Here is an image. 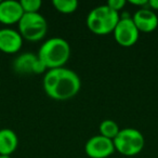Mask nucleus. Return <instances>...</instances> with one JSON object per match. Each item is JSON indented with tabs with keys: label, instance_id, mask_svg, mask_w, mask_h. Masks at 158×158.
Wrapping results in <instances>:
<instances>
[{
	"label": "nucleus",
	"instance_id": "15",
	"mask_svg": "<svg viewBox=\"0 0 158 158\" xmlns=\"http://www.w3.org/2000/svg\"><path fill=\"white\" fill-rule=\"evenodd\" d=\"M20 3L24 13H39L42 5L40 0H21Z\"/></svg>",
	"mask_w": 158,
	"mask_h": 158
},
{
	"label": "nucleus",
	"instance_id": "4",
	"mask_svg": "<svg viewBox=\"0 0 158 158\" xmlns=\"http://www.w3.org/2000/svg\"><path fill=\"white\" fill-rule=\"evenodd\" d=\"M115 151L127 157L135 156L141 153L144 147V136L134 128H125L120 130L118 135L114 139Z\"/></svg>",
	"mask_w": 158,
	"mask_h": 158
},
{
	"label": "nucleus",
	"instance_id": "3",
	"mask_svg": "<svg viewBox=\"0 0 158 158\" xmlns=\"http://www.w3.org/2000/svg\"><path fill=\"white\" fill-rule=\"evenodd\" d=\"M119 13L110 9L108 6L102 5L91 10L87 16V27L91 33L99 36L113 33L118 24Z\"/></svg>",
	"mask_w": 158,
	"mask_h": 158
},
{
	"label": "nucleus",
	"instance_id": "6",
	"mask_svg": "<svg viewBox=\"0 0 158 158\" xmlns=\"http://www.w3.org/2000/svg\"><path fill=\"white\" fill-rule=\"evenodd\" d=\"M114 38L119 46L129 48L136 44L140 37V31L134 25L131 18H121L113 31Z\"/></svg>",
	"mask_w": 158,
	"mask_h": 158
},
{
	"label": "nucleus",
	"instance_id": "18",
	"mask_svg": "<svg viewBox=\"0 0 158 158\" xmlns=\"http://www.w3.org/2000/svg\"><path fill=\"white\" fill-rule=\"evenodd\" d=\"M0 158H11L10 156H0Z\"/></svg>",
	"mask_w": 158,
	"mask_h": 158
},
{
	"label": "nucleus",
	"instance_id": "10",
	"mask_svg": "<svg viewBox=\"0 0 158 158\" xmlns=\"http://www.w3.org/2000/svg\"><path fill=\"white\" fill-rule=\"evenodd\" d=\"M24 11L20 1L6 0L0 2V23L3 25L19 24Z\"/></svg>",
	"mask_w": 158,
	"mask_h": 158
},
{
	"label": "nucleus",
	"instance_id": "1",
	"mask_svg": "<svg viewBox=\"0 0 158 158\" xmlns=\"http://www.w3.org/2000/svg\"><path fill=\"white\" fill-rule=\"evenodd\" d=\"M42 86L49 98L55 101H66L80 91L81 80L74 70L61 67L47 70Z\"/></svg>",
	"mask_w": 158,
	"mask_h": 158
},
{
	"label": "nucleus",
	"instance_id": "7",
	"mask_svg": "<svg viewBox=\"0 0 158 158\" xmlns=\"http://www.w3.org/2000/svg\"><path fill=\"white\" fill-rule=\"evenodd\" d=\"M13 69L16 74L20 75H29L44 74L47 70L46 66L38 59L36 54L31 52H26L20 54L13 62Z\"/></svg>",
	"mask_w": 158,
	"mask_h": 158
},
{
	"label": "nucleus",
	"instance_id": "11",
	"mask_svg": "<svg viewBox=\"0 0 158 158\" xmlns=\"http://www.w3.org/2000/svg\"><path fill=\"white\" fill-rule=\"evenodd\" d=\"M131 19L140 33H152L158 27L157 14L148 7L140 8Z\"/></svg>",
	"mask_w": 158,
	"mask_h": 158
},
{
	"label": "nucleus",
	"instance_id": "5",
	"mask_svg": "<svg viewBox=\"0 0 158 158\" xmlns=\"http://www.w3.org/2000/svg\"><path fill=\"white\" fill-rule=\"evenodd\" d=\"M47 31V21L40 13H24L19 22V33L23 39L28 41L36 42L44 39Z\"/></svg>",
	"mask_w": 158,
	"mask_h": 158
},
{
	"label": "nucleus",
	"instance_id": "19",
	"mask_svg": "<svg viewBox=\"0 0 158 158\" xmlns=\"http://www.w3.org/2000/svg\"><path fill=\"white\" fill-rule=\"evenodd\" d=\"M0 2H1V0H0Z\"/></svg>",
	"mask_w": 158,
	"mask_h": 158
},
{
	"label": "nucleus",
	"instance_id": "8",
	"mask_svg": "<svg viewBox=\"0 0 158 158\" xmlns=\"http://www.w3.org/2000/svg\"><path fill=\"white\" fill-rule=\"evenodd\" d=\"M85 152L90 158H107L115 152L114 142L101 134L94 135L87 141Z\"/></svg>",
	"mask_w": 158,
	"mask_h": 158
},
{
	"label": "nucleus",
	"instance_id": "16",
	"mask_svg": "<svg viewBox=\"0 0 158 158\" xmlns=\"http://www.w3.org/2000/svg\"><path fill=\"white\" fill-rule=\"evenodd\" d=\"M126 3H127L126 0H110V1L106 3V6H108L112 10H114V11L119 13V11L125 8Z\"/></svg>",
	"mask_w": 158,
	"mask_h": 158
},
{
	"label": "nucleus",
	"instance_id": "9",
	"mask_svg": "<svg viewBox=\"0 0 158 158\" xmlns=\"http://www.w3.org/2000/svg\"><path fill=\"white\" fill-rule=\"evenodd\" d=\"M23 46V38L19 31L12 28L0 29V51L6 54H14L21 50Z\"/></svg>",
	"mask_w": 158,
	"mask_h": 158
},
{
	"label": "nucleus",
	"instance_id": "2",
	"mask_svg": "<svg viewBox=\"0 0 158 158\" xmlns=\"http://www.w3.org/2000/svg\"><path fill=\"white\" fill-rule=\"evenodd\" d=\"M37 56L48 70L64 67L70 57V46L63 38H50L41 44Z\"/></svg>",
	"mask_w": 158,
	"mask_h": 158
},
{
	"label": "nucleus",
	"instance_id": "13",
	"mask_svg": "<svg viewBox=\"0 0 158 158\" xmlns=\"http://www.w3.org/2000/svg\"><path fill=\"white\" fill-rule=\"evenodd\" d=\"M99 130H100V134H101L102 136H105V138L110 139V140H113V141L118 135L119 131H120L117 123L112 120V119H105V120L102 121V123H100Z\"/></svg>",
	"mask_w": 158,
	"mask_h": 158
},
{
	"label": "nucleus",
	"instance_id": "14",
	"mask_svg": "<svg viewBox=\"0 0 158 158\" xmlns=\"http://www.w3.org/2000/svg\"><path fill=\"white\" fill-rule=\"evenodd\" d=\"M52 6L57 12L62 14L74 13L78 8V1L76 0H53Z\"/></svg>",
	"mask_w": 158,
	"mask_h": 158
},
{
	"label": "nucleus",
	"instance_id": "12",
	"mask_svg": "<svg viewBox=\"0 0 158 158\" xmlns=\"http://www.w3.org/2000/svg\"><path fill=\"white\" fill-rule=\"evenodd\" d=\"M19 146V138L12 129H0V156H10Z\"/></svg>",
	"mask_w": 158,
	"mask_h": 158
},
{
	"label": "nucleus",
	"instance_id": "17",
	"mask_svg": "<svg viewBox=\"0 0 158 158\" xmlns=\"http://www.w3.org/2000/svg\"><path fill=\"white\" fill-rule=\"evenodd\" d=\"M148 8L154 12L158 11V0H148Z\"/></svg>",
	"mask_w": 158,
	"mask_h": 158
}]
</instances>
